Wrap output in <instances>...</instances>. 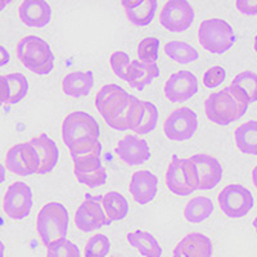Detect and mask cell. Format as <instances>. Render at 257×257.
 <instances>
[{
    "instance_id": "6da1fadb",
    "label": "cell",
    "mask_w": 257,
    "mask_h": 257,
    "mask_svg": "<svg viewBox=\"0 0 257 257\" xmlns=\"http://www.w3.org/2000/svg\"><path fill=\"white\" fill-rule=\"evenodd\" d=\"M17 57L27 70L36 75H48L54 68V53L44 39L35 35L22 38L18 41Z\"/></svg>"
},
{
    "instance_id": "7a4b0ae2",
    "label": "cell",
    "mask_w": 257,
    "mask_h": 257,
    "mask_svg": "<svg viewBox=\"0 0 257 257\" xmlns=\"http://www.w3.org/2000/svg\"><path fill=\"white\" fill-rule=\"evenodd\" d=\"M68 211L62 203L50 202L43 206L36 219V230L45 247L54 240L66 238L68 231Z\"/></svg>"
},
{
    "instance_id": "3957f363",
    "label": "cell",
    "mask_w": 257,
    "mask_h": 257,
    "mask_svg": "<svg viewBox=\"0 0 257 257\" xmlns=\"http://www.w3.org/2000/svg\"><path fill=\"white\" fill-rule=\"evenodd\" d=\"M166 185L174 194L190 196L199 187L198 169L190 158H179L174 155L167 166Z\"/></svg>"
},
{
    "instance_id": "277c9868",
    "label": "cell",
    "mask_w": 257,
    "mask_h": 257,
    "mask_svg": "<svg viewBox=\"0 0 257 257\" xmlns=\"http://www.w3.org/2000/svg\"><path fill=\"white\" fill-rule=\"evenodd\" d=\"M199 44L213 54L228 52L235 43V34L230 25L221 18H208L198 29Z\"/></svg>"
},
{
    "instance_id": "5b68a950",
    "label": "cell",
    "mask_w": 257,
    "mask_h": 257,
    "mask_svg": "<svg viewBox=\"0 0 257 257\" xmlns=\"http://www.w3.org/2000/svg\"><path fill=\"white\" fill-rule=\"evenodd\" d=\"M206 116L210 121L220 126H226L244 116L247 109L238 104L225 89L207 96L205 102Z\"/></svg>"
},
{
    "instance_id": "8992f818",
    "label": "cell",
    "mask_w": 257,
    "mask_h": 257,
    "mask_svg": "<svg viewBox=\"0 0 257 257\" xmlns=\"http://www.w3.org/2000/svg\"><path fill=\"white\" fill-rule=\"evenodd\" d=\"M217 202L226 216L239 219L252 210L254 199L252 193L243 185L229 184L220 192Z\"/></svg>"
},
{
    "instance_id": "52a82bcc",
    "label": "cell",
    "mask_w": 257,
    "mask_h": 257,
    "mask_svg": "<svg viewBox=\"0 0 257 257\" xmlns=\"http://www.w3.org/2000/svg\"><path fill=\"white\" fill-rule=\"evenodd\" d=\"M99 134L100 128L95 118L84 111H75L67 114L62 123L63 142L67 147L82 138L98 139Z\"/></svg>"
},
{
    "instance_id": "ba28073f",
    "label": "cell",
    "mask_w": 257,
    "mask_h": 257,
    "mask_svg": "<svg viewBox=\"0 0 257 257\" xmlns=\"http://www.w3.org/2000/svg\"><path fill=\"white\" fill-rule=\"evenodd\" d=\"M198 128V117L193 109L188 107L173 111L166 117L164 123L165 135L170 141H189L194 137Z\"/></svg>"
},
{
    "instance_id": "9c48e42d",
    "label": "cell",
    "mask_w": 257,
    "mask_h": 257,
    "mask_svg": "<svg viewBox=\"0 0 257 257\" xmlns=\"http://www.w3.org/2000/svg\"><path fill=\"white\" fill-rule=\"evenodd\" d=\"M34 206L32 190L26 183L16 181L9 185L3 197V211L12 220H24Z\"/></svg>"
},
{
    "instance_id": "30bf717a",
    "label": "cell",
    "mask_w": 257,
    "mask_h": 257,
    "mask_svg": "<svg viewBox=\"0 0 257 257\" xmlns=\"http://www.w3.org/2000/svg\"><path fill=\"white\" fill-rule=\"evenodd\" d=\"M6 167L16 175L30 176L32 174H38L40 158L36 149L30 142L18 143L7 153Z\"/></svg>"
},
{
    "instance_id": "8fae6325",
    "label": "cell",
    "mask_w": 257,
    "mask_h": 257,
    "mask_svg": "<svg viewBox=\"0 0 257 257\" xmlns=\"http://www.w3.org/2000/svg\"><path fill=\"white\" fill-rule=\"evenodd\" d=\"M194 9L187 0H169L162 7L160 24L170 32H184L194 21Z\"/></svg>"
},
{
    "instance_id": "7c38bea8",
    "label": "cell",
    "mask_w": 257,
    "mask_h": 257,
    "mask_svg": "<svg viewBox=\"0 0 257 257\" xmlns=\"http://www.w3.org/2000/svg\"><path fill=\"white\" fill-rule=\"evenodd\" d=\"M100 199L102 196L93 197L91 194H85L84 202L77 208L75 224L84 233H90L111 224V221L105 216Z\"/></svg>"
},
{
    "instance_id": "4fadbf2b",
    "label": "cell",
    "mask_w": 257,
    "mask_h": 257,
    "mask_svg": "<svg viewBox=\"0 0 257 257\" xmlns=\"http://www.w3.org/2000/svg\"><path fill=\"white\" fill-rule=\"evenodd\" d=\"M143 114L144 100L138 99L134 95H128L127 99L111 116L105 118V122L118 132H125V130L134 132L141 125Z\"/></svg>"
},
{
    "instance_id": "5bb4252c",
    "label": "cell",
    "mask_w": 257,
    "mask_h": 257,
    "mask_svg": "<svg viewBox=\"0 0 257 257\" xmlns=\"http://www.w3.org/2000/svg\"><path fill=\"white\" fill-rule=\"evenodd\" d=\"M164 91L170 102H187L198 93V79L190 71H178L169 77Z\"/></svg>"
},
{
    "instance_id": "9a60e30c",
    "label": "cell",
    "mask_w": 257,
    "mask_h": 257,
    "mask_svg": "<svg viewBox=\"0 0 257 257\" xmlns=\"http://www.w3.org/2000/svg\"><path fill=\"white\" fill-rule=\"evenodd\" d=\"M114 152L128 166H138L151 158V148L147 141L135 134H128L117 143Z\"/></svg>"
},
{
    "instance_id": "2e32d148",
    "label": "cell",
    "mask_w": 257,
    "mask_h": 257,
    "mask_svg": "<svg viewBox=\"0 0 257 257\" xmlns=\"http://www.w3.org/2000/svg\"><path fill=\"white\" fill-rule=\"evenodd\" d=\"M190 160L196 164L197 169H198V189L210 190L221 181L224 170H222L221 164L216 158L207 155V153H198V155L192 156Z\"/></svg>"
},
{
    "instance_id": "e0dca14e",
    "label": "cell",
    "mask_w": 257,
    "mask_h": 257,
    "mask_svg": "<svg viewBox=\"0 0 257 257\" xmlns=\"http://www.w3.org/2000/svg\"><path fill=\"white\" fill-rule=\"evenodd\" d=\"M128 189L133 198L139 205H147L156 198L158 192V179L155 174L141 170L133 174Z\"/></svg>"
},
{
    "instance_id": "ac0fdd59",
    "label": "cell",
    "mask_w": 257,
    "mask_h": 257,
    "mask_svg": "<svg viewBox=\"0 0 257 257\" xmlns=\"http://www.w3.org/2000/svg\"><path fill=\"white\" fill-rule=\"evenodd\" d=\"M20 20L29 27H45L52 20V8L44 0H25L18 8Z\"/></svg>"
},
{
    "instance_id": "d6986e66",
    "label": "cell",
    "mask_w": 257,
    "mask_h": 257,
    "mask_svg": "<svg viewBox=\"0 0 257 257\" xmlns=\"http://www.w3.org/2000/svg\"><path fill=\"white\" fill-rule=\"evenodd\" d=\"M30 143L36 149L39 158H40V167H39L38 174L43 175V174L50 173L57 166L59 160L58 147H57L56 142L47 134H40L39 137L32 138Z\"/></svg>"
},
{
    "instance_id": "ffe728a7",
    "label": "cell",
    "mask_w": 257,
    "mask_h": 257,
    "mask_svg": "<svg viewBox=\"0 0 257 257\" xmlns=\"http://www.w3.org/2000/svg\"><path fill=\"white\" fill-rule=\"evenodd\" d=\"M160 76V67L157 63H143L139 59L132 61L127 68L126 81L132 88L142 91L147 85L152 82L153 79Z\"/></svg>"
},
{
    "instance_id": "44dd1931",
    "label": "cell",
    "mask_w": 257,
    "mask_h": 257,
    "mask_svg": "<svg viewBox=\"0 0 257 257\" xmlns=\"http://www.w3.org/2000/svg\"><path fill=\"white\" fill-rule=\"evenodd\" d=\"M94 86V73L91 71H75L66 75L62 81L64 94L73 98L88 95Z\"/></svg>"
},
{
    "instance_id": "7402d4cb",
    "label": "cell",
    "mask_w": 257,
    "mask_h": 257,
    "mask_svg": "<svg viewBox=\"0 0 257 257\" xmlns=\"http://www.w3.org/2000/svg\"><path fill=\"white\" fill-rule=\"evenodd\" d=\"M187 257H211L213 245L210 238L202 233H190L176 244Z\"/></svg>"
},
{
    "instance_id": "603a6c76",
    "label": "cell",
    "mask_w": 257,
    "mask_h": 257,
    "mask_svg": "<svg viewBox=\"0 0 257 257\" xmlns=\"http://www.w3.org/2000/svg\"><path fill=\"white\" fill-rule=\"evenodd\" d=\"M127 242L144 257H161L162 247L152 234L146 230H135L127 234Z\"/></svg>"
},
{
    "instance_id": "cb8c5ba5",
    "label": "cell",
    "mask_w": 257,
    "mask_h": 257,
    "mask_svg": "<svg viewBox=\"0 0 257 257\" xmlns=\"http://www.w3.org/2000/svg\"><path fill=\"white\" fill-rule=\"evenodd\" d=\"M105 216L109 221H120L123 220L128 213V202L125 197L118 192H108L102 196L100 199Z\"/></svg>"
},
{
    "instance_id": "d4e9b609",
    "label": "cell",
    "mask_w": 257,
    "mask_h": 257,
    "mask_svg": "<svg viewBox=\"0 0 257 257\" xmlns=\"http://www.w3.org/2000/svg\"><path fill=\"white\" fill-rule=\"evenodd\" d=\"M238 149L244 155L257 156V121H247L234 132Z\"/></svg>"
},
{
    "instance_id": "484cf974",
    "label": "cell",
    "mask_w": 257,
    "mask_h": 257,
    "mask_svg": "<svg viewBox=\"0 0 257 257\" xmlns=\"http://www.w3.org/2000/svg\"><path fill=\"white\" fill-rule=\"evenodd\" d=\"M213 202L205 196H198L190 199L184 208V217L188 222L199 224L212 215Z\"/></svg>"
},
{
    "instance_id": "4316f807",
    "label": "cell",
    "mask_w": 257,
    "mask_h": 257,
    "mask_svg": "<svg viewBox=\"0 0 257 257\" xmlns=\"http://www.w3.org/2000/svg\"><path fill=\"white\" fill-rule=\"evenodd\" d=\"M128 95L127 91L116 84L104 85L95 96V107L100 114L107 112V109L112 108L114 104L125 99Z\"/></svg>"
},
{
    "instance_id": "83f0119b",
    "label": "cell",
    "mask_w": 257,
    "mask_h": 257,
    "mask_svg": "<svg viewBox=\"0 0 257 257\" xmlns=\"http://www.w3.org/2000/svg\"><path fill=\"white\" fill-rule=\"evenodd\" d=\"M165 53L167 57L180 64L192 63L199 58V53L196 48L180 40H173L166 43Z\"/></svg>"
},
{
    "instance_id": "f1b7e54d",
    "label": "cell",
    "mask_w": 257,
    "mask_h": 257,
    "mask_svg": "<svg viewBox=\"0 0 257 257\" xmlns=\"http://www.w3.org/2000/svg\"><path fill=\"white\" fill-rule=\"evenodd\" d=\"M157 0H142V3L126 11L128 21L135 26H147L153 21L157 11Z\"/></svg>"
},
{
    "instance_id": "f546056e",
    "label": "cell",
    "mask_w": 257,
    "mask_h": 257,
    "mask_svg": "<svg viewBox=\"0 0 257 257\" xmlns=\"http://www.w3.org/2000/svg\"><path fill=\"white\" fill-rule=\"evenodd\" d=\"M72 160L80 157H100L102 143L95 138H82L68 147Z\"/></svg>"
},
{
    "instance_id": "4dcf8cb0",
    "label": "cell",
    "mask_w": 257,
    "mask_h": 257,
    "mask_svg": "<svg viewBox=\"0 0 257 257\" xmlns=\"http://www.w3.org/2000/svg\"><path fill=\"white\" fill-rule=\"evenodd\" d=\"M9 88V104H17L29 93V81L26 76L20 72L8 73L6 76Z\"/></svg>"
},
{
    "instance_id": "1f68e13d",
    "label": "cell",
    "mask_w": 257,
    "mask_h": 257,
    "mask_svg": "<svg viewBox=\"0 0 257 257\" xmlns=\"http://www.w3.org/2000/svg\"><path fill=\"white\" fill-rule=\"evenodd\" d=\"M47 248V257H81L79 247L67 238L54 240Z\"/></svg>"
},
{
    "instance_id": "d6a6232c",
    "label": "cell",
    "mask_w": 257,
    "mask_h": 257,
    "mask_svg": "<svg viewBox=\"0 0 257 257\" xmlns=\"http://www.w3.org/2000/svg\"><path fill=\"white\" fill-rule=\"evenodd\" d=\"M111 251V242L104 234H95L88 240L84 249L85 257H105Z\"/></svg>"
},
{
    "instance_id": "836d02e7",
    "label": "cell",
    "mask_w": 257,
    "mask_h": 257,
    "mask_svg": "<svg viewBox=\"0 0 257 257\" xmlns=\"http://www.w3.org/2000/svg\"><path fill=\"white\" fill-rule=\"evenodd\" d=\"M160 40L157 38H146L138 45V57L143 63H157Z\"/></svg>"
},
{
    "instance_id": "e575fe53",
    "label": "cell",
    "mask_w": 257,
    "mask_h": 257,
    "mask_svg": "<svg viewBox=\"0 0 257 257\" xmlns=\"http://www.w3.org/2000/svg\"><path fill=\"white\" fill-rule=\"evenodd\" d=\"M158 122V109L152 102L144 100V114L141 125L134 130L135 134L146 135L153 132Z\"/></svg>"
},
{
    "instance_id": "d590c367",
    "label": "cell",
    "mask_w": 257,
    "mask_h": 257,
    "mask_svg": "<svg viewBox=\"0 0 257 257\" xmlns=\"http://www.w3.org/2000/svg\"><path fill=\"white\" fill-rule=\"evenodd\" d=\"M233 84L238 85L247 93L251 103L257 102V73L252 72V71H244V72L238 73L237 76L234 77Z\"/></svg>"
},
{
    "instance_id": "8d00e7d4",
    "label": "cell",
    "mask_w": 257,
    "mask_h": 257,
    "mask_svg": "<svg viewBox=\"0 0 257 257\" xmlns=\"http://www.w3.org/2000/svg\"><path fill=\"white\" fill-rule=\"evenodd\" d=\"M75 175H76L79 183L88 185L90 188L104 185L105 181H107V173H105L104 166L94 170V171H85V173L77 171V173H75Z\"/></svg>"
},
{
    "instance_id": "74e56055",
    "label": "cell",
    "mask_w": 257,
    "mask_h": 257,
    "mask_svg": "<svg viewBox=\"0 0 257 257\" xmlns=\"http://www.w3.org/2000/svg\"><path fill=\"white\" fill-rule=\"evenodd\" d=\"M109 63H111V68L114 72V75L126 81L127 68L130 63H132V59H130L127 53L122 52V50L114 52L111 56V58H109Z\"/></svg>"
},
{
    "instance_id": "f35d334b",
    "label": "cell",
    "mask_w": 257,
    "mask_h": 257,
    "mask_svg": "<svg viewBox=\"0 0 257 257\" xmlns=\"http://www.w3.org/2000/svg\"><path fill=\"white\" fill-rule=\"evenodd\" d=\"M226 77V71L221 66H213L203 75V85L208 89H213L221 85Z\"/></svg>"
},
{
    "instance_id": "ab89813d",
    "label": "cell",
    "mask_w": 257,
    "mask_h": 257,
    "mask_svg": "<svg viewBox=\"0 0 257 257\" xmlns=\"http://www.w3.org/2000/svg\"><path fill=\"white\" fill-rule=\"evenodd\" d=\"M73 164H75V169L73 171L77 173H85V171H94V170L102 167V161L100 157H80L75 158L73 160Z\"/></svg>"
},
{
    "instance_id": "60d3db41",
    "label": "cell",
    "mask_w": 257,
    "mask_h": 257,
    "mask_svg": "<svg viewBox=\"0 0 257 257\" xmlns=\"http://www.w3.org/2000/svg\"><path fill=\"white\" fill-rule=\"evenodd\" d=\"M225 91L229 94V95L233 98L235 102L238 103L239 105H242L243 108H248V104L251 103V99H249V96L247 95V93H245L244 90H243L242 88H239L238 85L233 84L231 82L229 86H226V88H224Z\"/></svg>"
},
{
    "instance_id": "b9f144b4",
    "label": "cell",
    "mask_w": 257,
    "mask_h": 257,
    "mask_svg": "<svg viewBox=\"0 0 257 257\" xmlns=\"http://www.w3.org/2000/svg\"><path fill=\"white\" fill-rule=\"evenodd\" d=\"M235 7H237V9L242 15H257V0H237Z\"/></svg>"
},
{
    "instance_id": "7bdbcfd3",
    "label": "cell",
    "mask_w": 257,
    "mask_h": 257,
    "mask_svg": "<svg viewBox=\"0 0 257 257\" xmlns=\"http://www.w3.org/2000/svg\"><path fill=\"white\" fill-rule=\"evenodd\" d=\"M9 100V88L8 82H7L6 76L0 75V105H3L4 103H8Z\"/></svg>"
},
{
    "instance_id": "ee69618b",
    "label": "cell",
    "mask_w": 257,
    "mask_h": 257,
    "mask_svg": "<svg viewBox=\"0 0 257 257\" xmlns=\"http://www.w3.org/2000/svg\"><path fill=\"white\" fill-rule=\"evenodd\" d=\"M9 61H11V54H9V52L6 48L0 45V67L8 64Z\"/></svg>"
},
{
    "instance_id": "f6af8a7d",
    "label": "cell",
    "mask_w": 257,
    "mask_h": 257,
    "mask_svg": "<svg viewBox=\"0 0 257 257\" xmlns=\"http://www.w3.org/2000/svg\"><path fill=\"white\" fill-rule=\"evenodd\" d=\"M141 3H142V0H122V2H121L122 7L125 8V11L135 8V7H138Z\"/></svg>"
},
{
    "instance_id": "bcb514c9",
    "label": "cell",
    "mask_w": 257,
    "mask_h": 257,
    "mask_svg": "<svg viewBox=\"0 0 257 257\" xmlns=\"http://www.w3.org/2000/svg\"><path fill=\"white\" fill-rule=\"evenodd\" d=\"M173 257H187L184 253H183V251H181L180 248H179L178 245H176L175 248H174V253H173Z\"/></svg>"
},
{
    "instance_id": "7dc6e473",
    "label": "cell",
    "mask_w": 257,
    "mask_h": 257,
    "mask_svg": "<svg viewBox=\"0 0 257 257\" xmlns=\"http://www.w3.org/2000/svg\"><path fill=\"white\" fill-rule=\"evenodd\" d=\"M4 180H6V169H4L3 165L0 164V184H2Z\"/></svg>"
},
{
    "instance_id": "c3c4849f",
    "label": "cell",
    "mask_w": 257,
    "mask_h": 257,
    "mask_svg": "<svg viewBox=\"0 0 257 257\" xmlns=\"http://www.w3.org/2000/svg\"><path fill=\"white\" fill-rule=\"evenodd\" d=\"M252 181H253L254 187H256V189H257V165H256V167L253 169V171H252Z\"/></svg>"
},
{
    "instance_id": "681fc988",
    "label": "cell",
    "mask_w": 257,
    "mask_h": 257,
    "mask_svg": "<svg viewBox=\"0 0 257 257\" xmlns=\"http://www.w3.org/2000/svg\"><path fill=\"white\" fill-rule=\"evenodd\" d=\"M11 3V2H8V0H0V12H2V11H3L4 8H6L7 6H8V4Z\"/></svg>"
},
{
    "instance_id": "f907efd6",
    "label": "cell",
    "mask_w": 257,
    "mask_h": 257,
    "mask_svg": "<svg viewBox=\"0 0 257 257\" xmlns=\"http://www.w3.org/2000/svg\"><path fill=\"white\" fill-rule=\"evenodd\" d=\"M4 252H6V245L0 240V257H4Z\"/></svg>"
},
{
    "instance_id": "816d5d0a",
    "label": "cell",
    "mask_w": 257,
    "mask_h": 257,
    "mask_svg": "<svg viewBox=\"0 0 257 257\" xmlns=\"http://www.w3.org/2000/svg\"><path fill=\"white\" fill-rule=\"evenodd\" d=\"M253 228H254V230L257 231V216H256V219L253 220Z\"/></svg>"
},
{
    "instance_id": "f5cc1de1",
    "label": "cell",
    "mask_w": 257,
    "mask_h": 257,
    "mask_svg": "<svg viewBox=\"0 0 257 257\" xmlns=\"http://www.w3.org/2000/svg\"><path fill=\"white\" fill-rule=\"evenodd\" d=\"M254 50H256V53H257V35H256V38H254Z\"/></svg>"
},
{
    "instance_id": "db71d44e",
    "label": "cell",
    "mask_w": 257,
    "mask_h": 257,
    "mask_svg": "<svg viewBox=\"0 0 257 257\" xmlns=\"http://www.w3.org/2000/svg\"><path fill=\"white\" fill-rule=\"evenodd\" d=\"M112 257H116V256H112Z\"/></svg>"
}]
</instances>
